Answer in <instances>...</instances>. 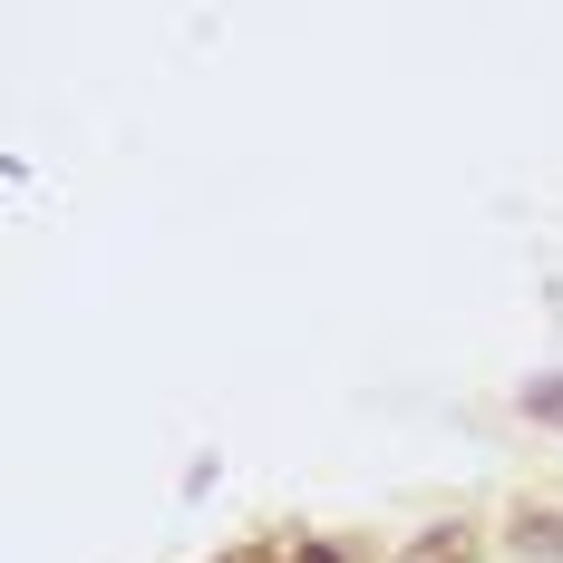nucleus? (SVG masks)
I'll return each instance as SVG.
<instances>
[{
    "label": "nucleus",
    "mask_w": 563,
    "mask_h": 563,
    "mask_svg": "<svg viewBox=\"0 0 563 563\" xmlns=\"http://www.w3.org/2000/svg\"><path fill=\"white\" fill-rule=\"evenodd\" d=\"M398 563H476V525H428L398 544Z\"/></svg>",
    "instance_id": "obj_1"
},
{
    "label": "nucleus",
    "mask_w": 563,
    "mask_h": 563,
    "mask_svg": "<svg viewBox=\"0 0 563 563\" xmlns=\"http://www.w3.org/2000/svg\"><path fill=\"white\" fill-rule=\"evenodd\" d=\"M515 554H554L563 563V506H525L515 515Z\"/></svg>",
    "instance_id": "obj_2"
},
{
    "label": "nucleus",
    "mask_w": 563,
    "mask_h": 563,
    "mask_svg": "<svg viewBox=\"0 0 563 563\" xmlns=\"http://www.w3.org/2000/svg\"><path fill=\"white\" fill-rule=\"evenodd\" d=\"M525 418H563V379H544V389H525Z\"/></svg>",
    "instance_id": "obj_3"
},
{
    "label": "nucleus",
    "mask_w": 563,
    "mask_h": 563,
    "mask_svg": "<svg viewBox=\"0 0 563 563\" xmlns=\"http://www.w3.org/2000/svg\"><path fill=\"white\" fill-rule=\"evenodd\" d=\"M273 563H340V544H282Z\"/></svg>",
    "instance_id": "obj_4"
}]
</instances>
